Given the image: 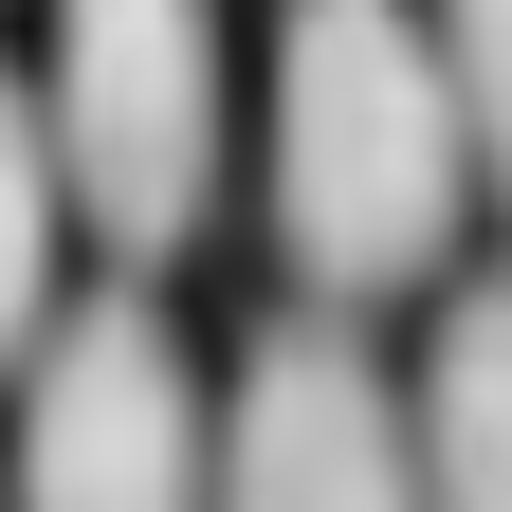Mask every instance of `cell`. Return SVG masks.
Segmentation results:
<instances>
[{"instance_id": "cell-5", "label": "cell", "mask_w": 512, "mask_h": 512, "mask_svg": "<svg viewBox=\"0 0 512 512\" xmlns=\"http://www.w3.org/2000/svg\"><path fill=\"white\" fill-rule=\"evenodd\" d=\"M403 476L421 512H512V275L439 293V348L403 384Z\"/></svg>"}, {"instance_id": "cell-2", "label": "cell", "mask_w": 512, "mask_h": 512, "mask_svg": "<svg viewBox=\"0 0 512 512\" xmlns=\"http://www.w3.org/2000/svg\"><path fill=\"white\" fill-rule=\"evenodd\" d=\"M37 147H55V202L128 275H165L220 220V0H55Z\"/></svg>"}, {"instance_id": "cell-6", "label": "cell", "mask_w": 512, "mask_h": 512, "mask_svg": "<svg viewBox=\"0 0 512 512\" xmlns=\"http://www.w3.org/2000/svg\"><path fill=\"white\" fill-rule=\"evenodd\" d=\"M55 238H74V202H55V147H37V74H0V384L55 330Z\"/></svg>"}, {"instance_id": "cell-1", "label": "cell", "mask_w": 512, "mask_h": 512, "mask_svg": "<svg viewBox=\"0 0 512 512\" xmlns=\"http://www.w3.org/2000/svg\"><path fill=\"white\" fill-rule=\"evenodd\" d=\"M476 220V147L439 92L421 0H293L275 19V238L311 293H403Z\"/></svg>"}, {"instance_id": "cell-3", "label": "cell", "mask_w": 512, "mask_h": 512, "mask_svg": "<svg viewBox=\"0 0 512 512\" xmlns=\"http://www.w3.org/2000/svg\"><path fill=\"white\" fill-rule=\"evenodd\" d=\"M220 403L147 293H74L19 348V494L0 512H202Z\"/></svg>"}, {"instance_id": "cell-4", "label": "cell", "mask_w": 512, "mask_h": 512, "mask_svg": "<svg viewBox=\"0 0 512 512\" xmlns=\"http://www.w3.org/2000/svg\"><path fill=\"white\" fill-rule=\"evenodd\" d=\"M202 512H421L403 476V384H384L330 311H275L220 384V458Z\"/></svg>"}, {"instance_id": "cell-7", "label": "cell", "mask_w": 512, "mask_h": 512, "mask_svg": "<svg viewBox=\"0 0 512 512\" xmlns=\"http://www.w3.org/2000/svg\"><path fill=\"white\" fill-rule=\"evenodd\" d=\"M439 92H458V147H476V183L512 202V0H439Z\"/></svg>"}]
</instances>
